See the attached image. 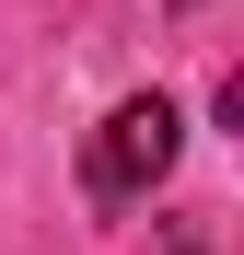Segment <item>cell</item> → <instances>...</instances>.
<instances>
[{"label": "cell", "mask_w": 244, "mask_h": 255, "mask_svg": "<svg viewBox=\"0 0 244 255\" xmlns=\"http://www.w3.org/2000/svg\"><path fill=\"white\" fill-rule=\"evenodd\" d=\"M175 139H186V116L163 105V93H128V105L93 128V162H81V186H93L105 209H128V197H151L163 174H175Z\"/></svg>", "instance_id": "6da1fadb"}]
</instances>
